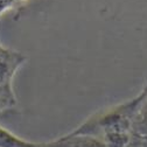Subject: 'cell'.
<instances>
[{
	"label": "cell",
	"instance_id": "cell-1",
	"mask_svg": "<svg viewBox=\"0 0 147 147\" xmlns=\"http://www.w3.org/2000/svg\"><path fill=\"white\" fill-rule=\"evenodd\" d=\"M147 96V83L140 92L128 100L99 110L90 116L75 130L69 132L71 136H91L100 138L111 132H132L136 117Z\"/></svg>",
	"mask_w": 147,
	"mask_h": 147
},
{
	"label": "cell",
	"instance_id": "cell-2",
	"mask_svg": "<svg viewBox=\"0 0 147 147\" xmlns=\"http://www.w3.org/2000/svg\"><path fill=\"white\" fill-rule=\"evenodd\" d=\"M26 60L21 53L0 45V86H12L13 77Z\"/></svg>",
	"mask_w": 147,
	"mask_h": 147
},
{
	"label": "cell",
	"instance_id": "cell-3",
	"mask_svg": "<svg viewBox=\"0 0 147 147\" xmlns=\"http://www.w3.org/2000/svg\"><path fill=\"white\" fill-rule=\"evenodd\" d=\"M42 147H106L104 142L91 136H71L65 134L51 141L42 142Z\"/></svg>",
	"mask_w": 147,
	"mask_h": 147
},
{
	"label": "cell",
	"instance_id": "cell-4",
	"mask_svg": "<svg viewBox=\"0 0 147 147\" xmlns=\"http://www.w3.org/2000/svg\"><path fill=\"white\" fill-rule=\"evenodd\" d=\"M0 147H42V142L27 141L0 125Z\"/></svg>",
	"mask_w": 147,
	"mask_h": 147
},
{
	"label": "cell",
	"instance_id": "cell-5",
	"mask_svg": "<svg viewBox=\"0 0 147 147\" xmlns=\"http://www.w3.org/2000/svg\"><path fill=\"white\" fill-rule=\"evenodd\" d=\"M132 132H111L102 136L99 139L106 147H127L132 141Z\"/></svg>",
	"mask_w": 147,
	"mask_h": 147
},
{
	"label": "cell",
	"instance_id": "cell-6",
	"mask_svg": "<svg viewBox=\"0 0 147 147\" xmlns=\"http://www.w3.org/2000/svg\"><path fill=\"white\" fill-rule=\"evenodd\" d=\"M133 133L147 137V96L144 99L133 125Z\"/></svg>",
	"mask_w": 147,
	"mask_h": 147
},
{
	"label": "cell",
	"instance_id": "cell-7",
	"mask_svg": "<svg viewBox=\"0 0 147 147\" xmlns=\"http://www.w3.org/2000/svg\"><path fill=\"white\" fill-rule=\"evenodd\" d=\"M16 98L12 86H0V112L15 106Z\"/></svg>",
	"mask_w": 147,
	"mask_h": 147
},
{
	"label": "cell",
	"instance_id": "cell-8",
	"mask_svg": "<svg viewBox=\"0 0 147 147\" xmlns=\"http://www.w3.org/2000/svg\"><path fill=\"white\" fill-rule=\"evenodd\" d=\"M26 0H0V16H1L6 11L25 3Z\"/></svg>",
	"mask_w": 147,
	"mask_h": 147
}]
</instances>
